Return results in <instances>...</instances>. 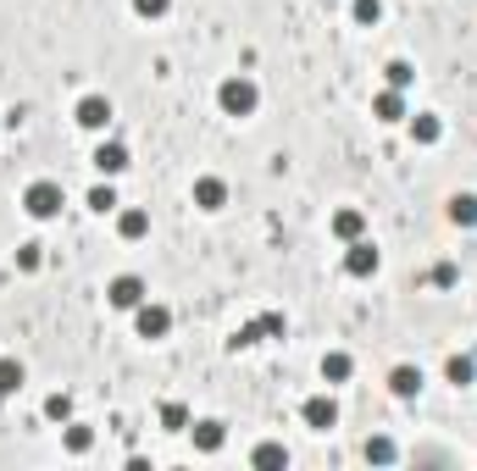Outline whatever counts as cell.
Returning <instances> with one entry per match:
<instances>
[{
    "mask_svg": "<svg viewBox=\"0 0 477 471\" xmlns=\"http://www.w3.org/2000/svg\"><path fill=\"white\" fill-rule=\"evenodd\" d=\"M216 106H222V117H256V106H261V89H256V78H244V73L222 78V89H216Z\"/></svg>",
    "mask_w": 477,
    "mask_h": 471,
    "instance_id": "cell-1",
    "label": "cell"
},
{
    "mask_svg": "<svg viewBox=\"0 0 477 471\" xmlns=\"http://www.w3.org/2000/svg\"><path fill=\"white\" fill-rule=\"evenodd\" d=\"M61 205H67V195H61V183H50V178H40V183L22 188V211L34 216V222H50V216H61Z\"/></svg>",
    "mask_w": 477,
    "mask_h": 471,
    "instance_id": "cell-2",
    "label": "cell"
},
{
    "mask_svg": "<svg viewBox=\"0 0 477 471\" xmlns=\"http://www.w3.org/2000/svg\"><path fill=\"white\" fill-rule=\"evenodd\" d=\"M106 300H111L117 310H139V305L150 300V294H145V277H139V272H122V277H111V283H106Z\"/></svg>",
    "mask_w": 477,
    "mask_h": 471,
    "instance_id": "cell-3",
    "label": "cell"
},
{
    "mask_svg": "<svg viewBox=\"0 0 477 471\" xmlns=\"http://www.w3.org/2000/svg\"><path fill=\"white\" fill-rule=\"evenodd\" d=\"M134 333L150 338V344H155V338H167V333H172V310H167V305H155V300H145V305L134 310Z\"/></svg>",
    "mask_w": 477,
    "mask_h": 471,
    "instance_id": "cell-4",
    "label": "cell"
},
{
    "mask_svg": "<svg viewBox=\"0 0 477 471\" xmlns=\"http://www.w3.org/2000/svg\"><path fill=\"white\" fill-rule=\"evenodd\" d=\"M73 117H78V128H89V134H106V128H111V100H106V94H84Z\"/></svg>",
    "mask_w": 477,
    "mask_h": 471,
    "instance_id": "cell-5",
    "label": "cell"
},
{
    "mask_svg": "<svg viewBox=\"0 0 477 471\" xmlns=\"http://www.w3.org/2000/svg\"><path fill=\"white\" fill-rule=\"evenodd\" d=\"M377 266H384V256L372 249V239H356V244H344V272H349V277H372Z\"/></svg>",
    "mask_w": 477,
    "mask_h": 471,
    "instance_id": "cell-6",
    "label": "cell"
},
{
    "mask_svg": "<svg viewBox=\"0 0 477 471\" xmlns=\"http://www.w3.org/2000/svg\"><path fill=\"white\" fill-rule=\"evenodd\" d=\"M300 422H305L311 432H328V427L339 422V405H333L328 394H311V399L300 405Z\"/></svg>",
    "mask_w": 477,
    "mask_h": 471,
    "instance_id": "cell-7",
    "label": "cell"
},
{
    "mask_svg": "<svg viewBox=\"0 0 477 471\" xmlns=\"http://www.w3.org/2000/svg\"><path fill=\"white\" fill-rule=\"evenodd\" d=\"M94 172H101V178L128 172V144H122V139H106L101 150H94Z\"/></svg>",
    "mask_w": 477,
    "mask_h": 471,
    "instance_id": "cell-8",
    "label": "cell"
},
{
    "mask_svg": "<svg viewBox=\"0 0 477 471\" xmlns=\"http://www.w3.org/2000/svg\"><path fill=\"white\" fill-rule=\"evenodd\" d=\"M328 228H333L339 244H356V239H367V216H361L356 205H344V211H333V222H328Z\"/></svg>",
    "mask_w": 477,
    "mask_h": 471,
    "instance_id": "cell-9",
    "label": "cell"
},
{
    "mask_svg": "<svg viewBox=\"0 0 477 471\" xmlns=\"http://www.w3.org/2000/svg\"><path fill=\"white\" fill-rule=\"evenodd\" d=\"M189 195H195L200 211H222V205H228V183H222V178H195Z\"/></svg>",
    "mask_w": 477,
    "mask_h": 471,
    "instance_id": "cell-10",
    "label": "cell"
},
{
    "mask_svg": "<svg viewBox=\"0 0 477 471\" xmlns=\"http://www.w3.org/2000/svg\"><path fill=\"white\" fill-rule=\"evenodd\" d=\"M389 394L394 399H417L422 394V366H394L389 371Z\"/></svg>",
    "mask_w": 477,
    "mask_h": 471,
    "instance_id": "cell-11",
    "label": "cell"
},
{
    "mask_svg": "<svg viewBox=\"0 0 477 471\" xmlns=\"http://www.w3.org/2000/svg\"><path fill=\"white\" fill-rule=\"evenodd\" d=\"M189 432H195V449L200 455H216L222 444H228V427H222V422H189Z\"/></svg>",
    "mask_w": 477,
    "mask_h": 471,
    "instance_id": "cell-12",
    "label": "cell"
},
{
    "mask_svg": "<svg viewBox=\"0 0 477 471\" xmlns=\"http://www.w3.org/2000/svg\"><path fill=\"white\" fill-rule=\"evenodd\" d=\"M372 111H377V122H400L405 117V89H384L372 100Z\"/></svg>",
    "mask_w": 477,
    "mask_h": 471,
    "instance_id": "cell-13",
    "label": "cell"
},
{
    "mask_svg": "<svg viewBox=\"0 0 477 471\" xmlns=\"http://www.w3.org/2000/svg\"><path fill=\"white\" fill-rule=\"evenodd\" d=\"M411 139H417V144H438L444 139V122L433 111H417V117H411Z\"/></svg>",
    "mask_w": 477,
    "mask_h": 471,
    "instance_id": "cell-14",
    "label": "cell"
},
{
    "mask_svg": "<svg viewBox=\"0 0 477 471\" xmlns=\"http://www.w3.org/2000/svg\"><path fill=\"white\" fill-rule=\"evenodd\" d=\"M349 371H356V361H349L344 350H328L322 355V383H349Z\"/></svg>",
    "mask_w": 477,
    "mask_h": 471,
    "instance_id": "cell-15",
    "label": "cell"
},
{
    "mask_svg": "<svg viewBox=\"0 0 477 471\" xmlns=\"http://www.w3.org/2000/svg\"><path fill=\"white\" fill-rule=\"evenodd\" d=\"M117 233H122V239H145V233H150V211H139V205H128V211H122V216H117Z\"/></svg>",
    "mask_w": 477,
    "mask_h": 471,
    "instance_id": "cell-16",
    "label": "cell"
},
{
    "mask_svg": "<svg viewBox=\"0 0 477 471\" xmlns=\"http://www.w3.org/2000/svg\"><path fill=\"white\" fill-rule=\"evenodd\" d=\"M444 377H450L455 388H472V377H477V361H472V355H450V361H444Z\"/></svg>",
    "mask_w": 477,
    "mask_h": 471,
    "instance_id": "cell-17",
    "label": "cell"
},
{
    "mask_svg": "<svg viewBox=\"0 0 477 471\" xmlns=\"http://www.w3.org/2000/svg\"><path fill=\"white\" fill-rule=\"evenodd\" d=\"M250 466H289V449H283L278 438H267V444L250 449Z\"/></svg>",
    "mask_w": 477,
    "mask_h": 471,
    "instance_id": "cell-18",
    "label": "cell"
},
{
    "mask_svg": "<svg viewBox=\"0 0 477 471\" xmlns=\"http://www.w3.org/2000/svg\"><path fill=\"white\" fill-rule=\"evenodd\" d=\"M22 377H28V371H22V361H12V355L0 361V399H12V394L22 388Z\"/></svg>",
    "mask_w": 477,
    "mask_h": 471,
    "instance_id": "cell-19",
    "label": "cell"
},
{
    "mask_svg": "<svg viewBox=\"0 0 477 471\" xmlns=\"http://www.w3.org/2000/svg\"><path fill=\"white\" fill-rule=\"evenodd\" d=\"M450 222L455 228H477V195H455L450 200Z\"/></svg>",
    "mask_w": 477,
    "mask_h": 471,
    "instance_id": "cell-20",
    "label": "cell"
},
{
    "mask_svg": "<svg viewBox=\"0 0 477 471\" xmlns=\"http://www.w3.org/2000/svg\"><path fill=\"white\" fill-rule=\"evenodd\" d=\"M189 422H195V416H189V405H178V399L162 405V427L167 432H189Z\"/></svg>",
    "mask_w": 477,
    "mask_h": 471,
    "instance_id": "cell-21",
    "label": "cell"
},
{
    "mask_svg": "<svg viewBox=\"0 0 477 471\" xmlns=\"http://www.w3.org/2000/svg\"><path fill=\"white\" fill-rule=\"evenodd\" d=\"M384 73H389V89H411V83H417V67H411V61H400V56L389 61Z\"/></svg>",
    "mask_w": 477,
    "mask_h": 471,
    "instance_id": "cell-22",
    "label": "cell"
},
{
    "mask_svg": "<svg viewBox=\"0 0 477 471\" xmlns=\"http://www.w3.org/2000/svg\"><path fill=\"white\" fill-rule=\"evenodd\" d=\"M349 17L367 22V28H377V22H384V0H356V6H349Z\"/></svg>",
    "mask_w": 477,
    "mask_h": 471,
    "instance_id": "cell-23",
    "label": "cell"
},
{
    "mask_svg": "<svg viewBox=\"0 0 477 471\" xmlns=\"http://www.w3.org/2000/svg\"><path fill=\"white\" fill-rule=\"evenodd\" d=\"M394 455H400V449H394V438H367V460H372V466H389Z\"/></svg>",
    "mask_w": 477,
    "mask_h": 471,
    "instance_id": "cell-24",
    "label": "cell"
},
{
    "mask_svg": "<svg viewBox=\"0 0 477 471\" xmlns=\"http://www.w3.org/2000/svg\"><path fill=\"white\" fill-rule=\"evenodd\" d=\"M428 283H433V289H455V283H461V266H455V261H438V266L428 272Z\"/></svg>",
    "mask_w": 477,
    "mask_h": 471,
    "instance_id": "cell-25",
    "label": "cell"
},
{
    "mask_svg": "<svg viewBox=\"0 0 477 471\" xmlns=\"http://www.w3.org/2000/svg\"><path fill=\"white\" fill-rule=\"evenodd\" d=\"M89 205L101 211V216H106V211H117V188H111V183H94V188H89Z\"/></svg>",
    "mask_w": 477,
    "mask_h": 471,
    "instance_id": "cell-26",
    "label": "cell"
},
{
    "mask_svg": "<svg viewBox=\"0 0 477 471\" xmlns=\"http://www.w3.org/2000/svg\"><path fill=\"white\" fill-rule=\"evenodd\" d=\"M45 416L50 422H73V394H50L45 399Z\"/></svg>",
    "mask_w": 477,
    "mask_h": 471,
    "instance_id": "cell-27",
    "label": "cell"
},
{
    "mask_svg": "<svg viewBox=\"0 0 477 471\" xmlns=\"http://www.w3.org/2000/svg\"><path fill=\"white\" fill-rule=\"evenodd\" d=\"M261 338H267V333H261V317H256V322H244L228 344H234V350H250V344H261Z\"/></svg>",
    "mask_w": 477,
    "mask_h": 471,
    "instance_id": "cell-28",
    "label": "cell"
},
{
    "mask_svg": "<svg viewBox=\"0 0 477 471\" xmlns=\"http://www.w3.org/2000/svg\"><path fill=\"white\" fill-rule=\"evenodd\" d=\"M261 333L267 338H283V333H289V317H283V310H261Z\"/></svg>",
    "mask_w": 477,
    "mask_h": 471,
    "instance_id": "cell-29",
    "label": "cell"
},
{
    "mask_svg": "<svg viewBox=\"0 0 477 471\" xmlns=\"http://www.w3.org/2000/svg\"><path fill=\"white\" fill-rule=\"evenodd\" d=\"M89 444H94V432L73 422V427H67V449H73V455H89Z\"/></svg>",
    "mask_w": 477,
    "mask_h": 471,
    "instance_id": "cell-30",
    "label": "cell"
},
{
    "mask_svg": "<svg viewBox=\"0 0 477 471\" xmlns=\"http://www.w3.org/2000/svg\"><path fill=\"white\" fill-rule=\"evenodd\" d=\"M134 12H139L145 22H155V17H167V12H172V0H134Z\"/></svg>",
    "mask_w": 477,
    "mask_h": 471,
    "instance_id": "cell-31",
    "label": "cell"
},
{
    "mask_svg": "<svg viewBox=\"0 0 477 471\" xmlns=\"http://www.w3.org/2000/svg\"><path fill=\"white\" fill-rule=\"evenodd\" d=\"M40 261H45L40 244H17V266H22V272H40Z\"/></svg>",
    "mask_w": 477,
    "mask_h": 471,
    "instance_id": "cell-32",
    "label": "cell"
}]
</instances>
